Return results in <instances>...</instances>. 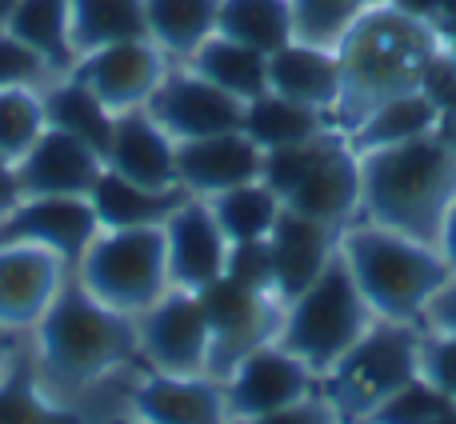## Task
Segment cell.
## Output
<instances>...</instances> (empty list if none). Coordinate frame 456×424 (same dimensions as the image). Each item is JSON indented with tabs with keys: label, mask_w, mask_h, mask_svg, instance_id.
Listing matches in <instances>:
<instances>
[{
	"label": "cell",
	"mask_w": 456,
	"mask_h": 424,
	"mask_svg": "<svg viewBox=\"0 0 456 424\" xmlns=\"http://www.w3.org/2000/svg\"><path fill=\"white\" fill-rule=\"evenodd\" d=\"M441 45L444 37L428 20L401 12L388 0H372L337 40L340 101L329 117L337 133L345 136L364 112L388 96L420 88L425 64L441 53Z\"/></svg>",
	"instance_id": "6da1fadb"
},
{
	"label": "cell",
	"mask_w": 456,
	"mask_h": 424,
	"mask_svg": "<svg viewBox=\"0 0 456 424\" xmlns=\"http://www.w3.org/2000/svg\"><path fill=\"white\" fill-rule=\"evenodd\" d=\"M361 157V216L412 241L436 244L456 200V152L436 133Z\"/></svg>",
	"instance_id": "7a4b0ae2"
},
{
	"label": "cell",
	"mask_w": 456,
	"mask_h": 424,
	"mask_svg": "<svg viewBox=\"0 0 456 424\" xmlns=\"http://www.w3.org/2000/svg\"><path fill=\"white\" fill-rule=\"evenodd\" d=\"M337 249L380 321H420L433 292L452 276L436 244L412 241L372 220H353L340 228Z\"/></svg>",
	"instance_id": "3957f363"
},
{
	"label": "cell",
	"mask_w": 456,
	"mask_h": 424,
	"mask_svg": "<svg viewBox=\"0 0 456 424\" xmlns=\"http://www.w3.org/2000/svg\"><path fill=\"white\" fill-rule=\"evenodd\" d=\"M37 340L45 372L69 388L93 385L141 353L133 316L101 305L80 281L56 289L53 305L37 321Z\"/></svg>",
	"instance_id": "277c9868"
},
{
	"label": "cell",
	"mask_w": 456,
	"mask_h": 424,
	"mask_svg": "<svg viewBox=\"0 0 456 424\" xmlns=\"http://www.w3.org/2000/svg\"><path fill=\"white\" fill-rule=\"evenodd\" d=\"M372 321L377 316H372L369 300L361 297V289H356L353 273H348L345 257L337 249V257L324 265V273L300 297H292L284 305L276 345L284 353L300 356L316 377H324L369 332Z\"/></svg>",
	"instance_id": "5b68a950"
},
{
	"label": "cell",
	"mask_w": 456,
	"mask_h": 424,
	"mask_svg": "<svg viewBox=\"0 0 456 424\" xmlns=\"http://www.w3.org/2000/svg\"><path fill=\"white\" fill-rule=\"evenodd\" d=\"M417 321H372L369 332L321 377L316 393L340 424H361L377 404H385L401 385L417 377L420 361Z\"/></svg>",
	"instance_id": "8992f818"
},
{
	"label": "cell",
	"mask_w": 456,
	"mask_h": 424,
	"mask_svg": "<svg viewBox=\"0 0 456 424\" xmlns=\"http://www.w3.org/2000/svg\"><path fill=\"white\" fill-rule=\"evenodd\" d=\"M77 281L93 292L101 305L117 308L125 316H141L165 297L168 284V257H165V228H101L85 257L77 260Z\"/></svg>",
	"instance_id": "52a82bcc"
},
{
	"label": "cell",
	"mask_w": 456,
	"mask_h": 424,
	"mask_svg": "<svg viewBox=\"0 0 456 424\" xmlns=\"http://www.w3.org/2000/svg\"><path fill=\"white\" fill-rule=\"evenodd\" d=\"M208 324V377L224 380L248 353L273 345L281 332L284 305L273 292L236 284L232 276H216L197 292Z\"/></svg>",
	"instance_id": "ba28073f"
},
{
	"label": "cell",
	"mask_w": 456,
	"mask_h": 424,
	"mask_svg": "<svg viewBox=\"0 0 456 424\" xmlns=\"http://www.w3.org/2000/svg\"><path fill=\"white\" fill-rule=\"evenodd\" d=\"M228 420H248L265 412H281L289 404H300L321 388V377L300 356L284 353L281 345H265L248 353L232 372L221 380Z\"/></svg>",
	"instance_id": "9c48e42d"
},
{
	"label": "cell",
	"mask_w": 456,
	"mask_h": 424,
	"mask_svg": "<svg viewBox=\"0 0 456 424\" xmlns=\"http://www.w3.org/2000/svg\"><path fill=\"white\" fill-rule=\"evenodd\" d=\"M136 340L144 361L157 372H192L208 369V324L200 297L189 289H168L152 308L136 316Z\"/></svg>",
	"instance_id": "30bf717a"
},
{
	"label": "cell",
	"mask_w": 456,
	"mask_h": 424,
	"mask_svg": "<svg viewBox=\"0 0 456 424\" xmlns=\"http://www.w3.org/2000/svg\"><path fill=\"white\" fill-rule=\"evenodd\" d=\"M152 120L165 128L173 141H197V136L236 133L244 125V101L228 96L200 72H165L157 93L144 104Z\"/></svg>",
	"instance_id": "8fae6325"
},
{
	"label": "cell",
	"mask_w": 456,
	"mask_h": 424,
	"mask_svg": "<svg viewBox=\"0 0 456 424\" xmlns=\"http://www.w3.org/2000/svg\"><path fill=\"white\" fill-rule=\"evenodd\" d=\"M72 77L93 88L109 112H128L144 109L149 96L157 93V85L165 80V56L149 37L117 40V45L85 53V61L72 69Z\"/></svg>",
	"instance_id": "7c38bea8"
},
{
	"label": "cell",
	"mask_w": 456,
	"mask_h": 424,
	"mask_svg": "<svg viewBox=\"0 0 456 424\" xmlns=\"http://www.w3.org/2000/svg\"><path fill=\"white\" fill-rule=\"evenodd\" d=\"M96 232H101V220L88 197H24L0 220V244H40L56 252L64 265H77Z\"/></svg>",
	"instance_id": "4fadbf2b"
},
{
	"label": "cell",
	"mask_w": 456,
	"mask_h": 424,
	"mask_svg": "<svg viewBox=\"0 0 456 424\" xmlns=\"http://www.w3.org/2000/svg\"><path fill=\"white\" fill-rule=\"evenodd\" d=\"M160 228H165L168 284L173 289L200 292L216 276H224L228 236L221 232L205 197H184L181 205L168 212V220Z\"/></svg>",
	"instance_id": "5bb4252c"
},
{
	"label": "cell",
	"mask_w": 456,
	"mask_h": 424,
	"mask_svg": "<svg viewBox=\"0 0 456 424\" xmlns=\"http://www.w3.org/2000/svg\"><path fill=\"white\" fill-rule=\"evenodd\" d=\"M260 168H265V149L244 128L176 141V184L189 197L208 200L216 192L236 189V184L260 181Z\"/></svg>",
	"instance_id": "9a60e30c"
},
{
	"label": "cell",
	"mask_w": 456,
	"mask_h": 424,
	"mask_svg": "<svg viewBox=\"0 0 456 424\" xmlns=\"http://www.w3.org/2000/svg\"><path fill=\"white\" fill-rule=\"evenodd\" d=\"M284 208H297L332 228H348L361 216V157L340 133L324 144V152L313 160V168L284 197Z\"/></svg>",
	"instance_id": "2e32d148"
},
{
	"label": "cell",
	"mask_w": 456,
	"mask_h": 424,
	"mask_svg": "<svg viewBox=\"0 0 456 424\" xmlns=\"http://www.w3.org/2000/svg\"><path fill=\"white\" fill-rule=\"evenodd\" d=\"M340 244V228L321 224L297 208H281L273 232H268V252H273V297L289 305L292 297L308 289L324 273Z\"/></svg>",
	"instance_id": "e0dca14e"
},
{
	"label": "cell",
	"mask_w": 456,
	"mask_h": 424,
	"mask_svg": "<svg viewBox=\"0 0 456 424\" xmlns=\"http://www.w3.org/2000/svg\"><path fill=\"white\" fill-rule=\"evenodd\" d=\"M101 173V152H93L85 141L61 133V128H45L37 144L16 160L24 197H88Z\"/></svg>",
	"instance_id": "ac0fdd59"
},
{
	"label": "cell",
	"mask_w": 456,
	"mask_h": 424,
	"mask_svg": "<svg viewBox=\"0 0 456 424\" xmlns=\"http://www.w3.org/2000/svg\"><path fill=\"white\" fill-rule=\"evenodd\" d=\"M61 265L64 260L40 244H0V324L4 329H24L45 316L56 289L64 284Z\"/></svg>",
	"instance_id": "d6986e66"
},
{
	"label": "cell",
	"mask_w": 456,
	"mask_h": 424,
	"mask_svg": "<svg viewBox=\"0 0 456 424\" xmlns=\"http://www.w3.org/2000/svg\"><path fill=\"white\" fill-rule=\"evenodd\" d=\"M104 168L144 189H181L176 184V141L144 109L117 112Z\"/></svg>",
	"instance_id": "ffe728a7"
},
{
	"label": "cell",
	"mask_w": 456,
	"mask_h": 424,
	"mask_svg": "<svg viewBox=\"0 0 456 424\" xmlns=\"http://www.w3.org/2000/svg\"><path fill=\"white\" fill-rule=\"evenodd\" d=\"M133 412L149 424H228L224 388L208 372H152L133 388Z\"/></svg>",
	"instance_id": "44dd1931"
},
{
	"label": "cell",
	"mask_w": 456,
	"mask_h": 424,
	"mask_svg": "<svg viewBox=\"0 0 456 424\" xmlns=\"http://www.w3.org/2000/svg\"><path fill=\"white\" fill-rule=\"evenodd\" d=\"M268 93H281L297 104L332 117L340 101V61L337 48H321L308 40H289L268 56ZM332 125V120H329Z\"/></svg>",
	"instance_id": "7402d4cb"
},
{
	"label": "cell",
	"mask_w": 456,
	"mask_h": 424,
	"mask_svg": "<svg viewBox=\"0 0 456 424\" xmlns=\"http://www.w3.org/2000/svg\"><path fill=\"white\" fill-rule=\"evenodd\" d=\"M436 120H441V109L420 88H412V93H396L388 101H380L377 109H369L345 133V141L353 144V152L388 149V144H404L436 133Z\"/></svg>",
	"instance_id": "603a6c76"
},
{
	"label": "cell",
	"mask_w": 456,
	"mask_h": 424,
	"mask_svg": "<svg viewBox=\"0 0 456 424\" xmlns=\"http://www.w3.org/2000/svg\"><path fill=\"white\" fill-rule=\"evenodd\" d=\"M189 197L184 189H144V184L125 181L120 173L104 168L96 176L93 192V212L101 220V228H141V224H165L168 212Z\"/></svg>",
	"instance_id": "cb8c5ba5"
},
{
	"label": "cell",
	"mask_w": 456,
	"mask_h": 424,
	"mask_svg": "<svg viewBox=\"0 0 456 424\" xmlns=\"http://www.w3.org/2000/svg\"><path fill=\"white\" fill-rule=\"evenodd\" d=\"M244 133L260 144V149H284V144H300V141H313L321 133H337L329 125V117L308 104H297L281 93H260L252 101H244Z\"/></svg>",
	"instance_id": "d4e9b609"
},
{
	"label": "cell",
	"mask_w": 456,
	"mask_h": 424,
	"mask_svg": "<svg viewBox=\"0 0 456 424\" xmlns=\"http://www.w3.org/2000/svg\"><path fill=\"white\" fill-rule=\"evenodd\" d=\"M189 61L192 72L213 80L216 88H224L236 101H252V96H260L268 88V56L248 45H236L221 32H213Z\"/></svg>",
	"instance_id": "484cf974"
},
{
	"label": "cell",
	"mask_w": 456,
	"mask_h": 424,
	"mask_svg": "<svg viewBox=\"0 0 456 424\" xmlns=\"http://www.w3.org/2000/svg\"><path fill=\"white\" fill-rule=\"evenodd\" d=\"M216 32L236 45H248L256 53L273 56L289 40H297L292 24V0H221Z\"/></svg>",
	"instance_id": "4316f807"
},
{
	"label": "cell",
	"mask_w": 456,
	"mask_h": 424,
	"mask_svg": "<svg viewBox=\"0 0 456 424\" xmlns=\"http://www.w3.org/2000/svg\"><path fill=\"white\" fill-rule=\"evenodd\" d=\"M69 32L77 53H93L117 40H144V0H69Z\"/></svg>",
	"instance_id": "83f0119b"
},
{
	"label": "cell",
	"mask_w": 456,
	"mask_h": 424,
	"mask_svg": "<svg viewBox=\"0 0 456 424\" xmlns=\"http://www.w3.org/2000/svg\"><path fill=\"white\" fill-rule=\"evenodd\" d=\"M221 0H144L149 40L160 53L192 56L216 32Z\"/></svg>",
	"instance_id": "f1b7e54d"
},
{
	"label": "cell",
	"mask_w": 456,
	"mask_h": 424,
	"mask_svg": "<svg viewBox=\"0 0 456 424\" xmlns=\"http://www.w3.org/2000/svg\"><path fill=\"white\" fill-rule=\"evenodd\" d=\"M4 29L16 40H24L48 69L77 64V48H72L69 32V0H16Z\"/></svg>",
	"instance_id": "f546056e"
},
{
	"label": "cell",
	"mask_w": 456,
	"mask_h": 424,
	"mask_svg": "<svg viewBox=\"0 0 456 424\" xmlns=\"http://www.w3.org/2000/svg\"><path fill=\"white\" fill-rule=\"evenodd\" d=\"M112 120H117V112L104 109L101 96H96L88 85H80L77 77L45 96V125L61 128V133L77 136V141H85L88 149L101 152V157L109 152Z\"/></svg>",
	"instance_id": "4dcf8cb0"
},
{
	"label": "cell",
	"mask_w": 456,
	"mask_h": 424,
	"mask_svg": "<svg viewBox=\"0 0 456 424\" xmlns=\"http://www.w3.org/2000/svg\"><path fill=\"white\" fill-rule=\"evenodd\" d=\"M208 208H213L228 244H236V241H265L273 232L276 216H281L284 200L265 181H248V184H236V189L208 197Z\"/></svg>",
	"instance_id": "1f68e13d"
},
{
	"label": "cell",
	"mask_w": 456,
	"mask_h": 424,
	"mask_svg": "<svg viewBox=\"0 0 456 424\" xmlns=\"http://www.w3.org/2000/svg\"><path fill=\"white\" fill-rule=\"evenodd\" d=\"M0 424H85L72 409L53 404L40 393L37 377H32L24 364L0 377Z\"/></svg>",
	"instance_id": "d6a6232c"
},
{
	"label": "cell",
	"mask_w": 456,
	"mask_h": 424,
	"mask_svg": "<svg viewBox=\"0 0 456 424\" xmlns=\"http://www.w3.org/2000/svg\"><path fill=\"white\" fill-rule=\"evenodd\" d=\"M45 128V101L28 88H0V157L16 165Z\"/></svg>",
	"instance_id": "836d02e7"
},
{
	"label": "cell",
	"mask_w": 456,
	"mask_h": 424,
	"mask_svg": "<svg viewBox=\"0 0 456 424\" xmlns=\"http://www.w3.org/2000/svg\"><path fill=\"white\" fill-rule=\"evenodd\" d=\"M372 0H292V24L297 40L321 48H337V40L353 29V20L369 8Z\"/></svg>",
	"instance_id": "e575fe53"
},
{
	"label": "cell",
	"mask_w": 456,
	"mask_h": 424,
	"mask_svg": "<svg viewBox=\"0 0 456 424\" xmlns=\"http://www.w3.org/2000/svg\"><path fill=\"white\" fill-rule=\"evenodd\" d=\"M449 404H452L449 396L436 393L425 377H412L385 404H377L361 424H433Z\"/></svg>",
	"instance_id": "d590c367"
},
{
	"label": "cell",
	"mask_w": 456,
	"mask_h": 424,
	"mask_svg": "<svg viewBox=\"0 0 456 424\" xmlns=\"http://www.w3.org/2000/svg\"><path fill=\"white\" fill-rule=\"evenodd\" d=\"M417 377H425L436 393L456 404V337L452 332H425L420 337Z\"/></svg>",
	"instance_id": "8d00e7d4"
},
{
	"label": "cell",
	"mask_w": 456,
	"mask_h": 424,
	"mask_svg": "<svg viewBox=\"0 0 456 424\" xmlns=\"http://www.w3.org/2000/svg\"><path fill=\"white\" fill-rule=\"evenodd\" d=\"M224 276H232L236 284H248V289L273 292V252H268V236H265V241H236V244H228Z\"/></svg>",
	"instance_id": "74e56055"
},
{
	"label": "cell",
	"mask_w": 456,
	"mask_h": 424,
	"mask_svg": "<svg viewBox=\"0 0 456 424\" xmlns=\"http://www.w3.org/2000/svg\"><path fill=\"white\" fill-rule=\"evenodd\" d=\"M45 69L48 64L24 40H16L12 32H0V88H24Z\"/></svg>",
	"instance_id": "f35d334b"
},
{
	"label": "cell",
	"mask_w": 456,
	"mask_h": 424,
	"mask_svg": "<svg viewBox=\"0 0 456 424\" xmlns=\"http://www.w3.org/2000/svg\"><path fill=\"white\" fill-rule=\"evenodd\" d=\"M420 93L436 104L441 112L456 109V56L449 53V45H441V53L425 64V77H420Z\"/></svg>",
	"instance_id": "ab89813d"
},
{
	"label": "cell",
	"mask_w": 456,
	"mask_h": 424,
	"mask_svg": "<svg viewBox=\"0 0 456 424\" xmlns=\"http://www.w3.org/2000/svg\"><path fill=\"white\" fill-rule=\"evenodd\" d=\"M228 424H340V420L332 417L324 396L313 393L308 401L289 404V409H281V412H265V417H248V420H228Z\"/></svg>",
	"instance_id": "60d3db41"
},
{
	"label": "cell",
	"mask_w": 456,
	"mask_h": 424,
	"mask_svg": "<svg viewBox=\"0 0 456 424\" xmlns=\"http://www.w3.org/2000/svg\"><path fill=\"white\" fill-rule=\"evenodd\" d=\"M420 321L428 324V332H452L456 337V276H449V281L433 292V300L425 305Z\"/></svg>",
	"instance_id": "b9f144b4"
},
{
	"label": "cell",
	"mask_w": 456,
	"mask_h": 424,
	"mask_svg": "<svg viewBox=\"0 0 456 424\" xmlns=\"http://www.w3.org/2000/svg\"><path fill=\"white\" fill-rule=\"evenodd\" d=\"M20 200H24V192H20V176H16V165L0 157V220H4L16 205H20Z\"/></svg>",
	"instance_id": "7bdbcfd3"
},
{
	"label": "cell",
	"mask_w": 456,
	"mask_h": 424,
	"mask_svg": "<svg viewBox=\"0 0 456 424\" xmlns=\"http://www.w3.org/2000/svg\"><path fill=\"white\" fill-rule=\"evenodd\" d=\"M393 8H401V12H409V16H417V20H428L436 29V20H441V8H444V0H388Z\"/></svg>",
	"instance_id": "ee69618b"
},
{
	"label": "cell",
	"mask_w": 456,
	"mask_h": 424,
	"mask_svg": "<svg viewBox=\"0 0 456 424\" xmlns=\"http://www.w3.org/2000/svg\"><path fill=\"white\" fill-rule=\"evenodd\" d=\"M436 249H441L444 265H449L452 276H456V200H452L449 216H444V224H441V241H436Z\"/></svg>",
	"instance_id": "f6af8a7d"
},
{
	"label": "cell",
	"mask_w": 456,
	"mask_h": 424,
	"mask_svg": "<svg viewBox=\"0 0 456 424\" xmlns=\"http://www.w3.org/2000/svg\"><path fill=\"white\" fill-rule=\"evenodd\" d=\"M12 369V329H4L0 324V377Z\"/></svg>",
	"instance_id": "bcb514c9"
},
{
	"label": "cell",
	"mask_w": 456,
	"mask_h": 424,
	"mask_svg": "<svg viewBox=\"0 0 456 424\" xmlns=\"http://www.w3.org/2000/svg\"><path fill=\"white\" fill-rule=\"evenodd\" d=\"M16 0H0V24H8V16H12Z\"/></svg>",
	"instance_id": "7dc6e473"
},
{
	"label": "cell",
	"mask_w": 456,
	"mask_h": 424,
	"mask_svg": "<svg viewBox=\"0 0 456 424\" xmlns=\"http://www.w3.org/2000/svg\"><path fill=\"white\" fill-rule=\"evenodd\" d=\"M433 424H456V404H449V409L441 412V417H436Z\"/></svg>",
	"instance_id": "c3c4849f"
},
{
	"label": "cell",
	"mask_w": 456,
	"mask_h": 424,
	"mask_svg": "<svg viewBox=\"0 0 456 424\" xmlns=\"http://www.w3.org/2000/svg\"><path fill=\"white\" fill-rule=\"evenodd\" d=\"M112 424H149V420H141V417H136V420H112Z\"/></svg>",
	"instance_id": "681fc988"
}]
</instances>
